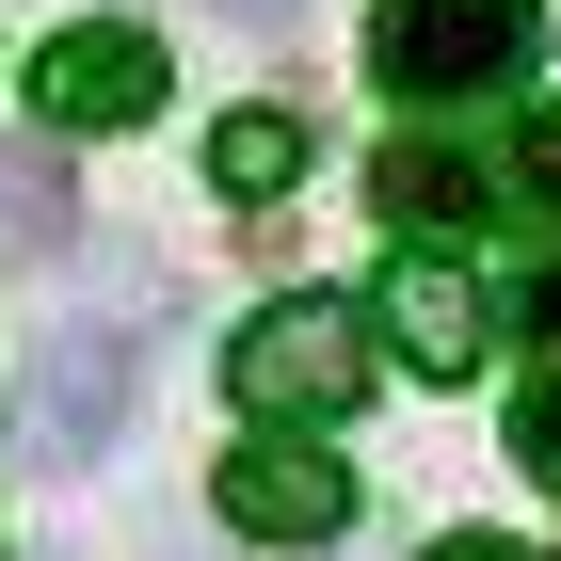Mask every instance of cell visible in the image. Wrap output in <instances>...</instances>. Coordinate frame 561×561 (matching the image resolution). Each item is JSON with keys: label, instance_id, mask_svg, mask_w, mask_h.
<instances>
[{"label": "cell", "instance_id": "6da1fadb", "mask_svg": "<svg viewBox=\"0 0 561 561\" xmlns=\"http://www.w3.org/2000/svg\"><path fill=\"white\" fill-rule=\"evenodd\" d=\"M546 65V0H386L369 16V81L401 113H466V96H514Z\"/></svg>", "mask_w": 561, "mask_h": 561}, {"label": "cell", "instance_id": "7a4b0ae2", "mask_svg": "<svg viewBox=\"0 0 561 561\" xmlns=\"http://www.w3.org/2000/svg\"><path fill=\"white\" fill-rule=\"evenodd\" d=\"M225 401H257L273 433H305V417H337V401H369V321H353L337 289L257 305V321L225 337Z\"/></svg>", "mask_w": 561, "mask_h": 561}, {"label": "cell", "instance_id": "3957f363", "mask_svg": "<svg viewBox=\"0 0 561 561\" xmlns=\"http://www.w3.org/2000/svg\"><path fill=\"white\" fill-rule=\"evenodd\" d=\"M33 113L48 129H145V113H161V33H129V16L48 33L33 48Z\"/></svg>", "mask_w": 561, "mask_h": 561}, {"label": "cell", "instance_id": "277c9868", "mask_svg": "<svg viewBox=\"0 0 561 561\" xmlns=\"http://www.w3.org/2000/svg\"><path fill=\"white\" fill-rule=\"evenodd\" d=\"M225 529L337 546V529H353V466H337V449H305V433H257V449H225Z\"/></svg>", "mask_w": 561, "mask_h": 561}, {"label": "cell", "instance_id": "5b68a950", "mask_svg": "<svg viewBox=\"0 0 561 561\" xmlns=\"http://www.w3.org/2000/svg\"><path fill=\"white\" fill-rule=\"evenodd\" d=\"M33 433H48V466H96V449L129 433V321H65V337H48Z\"/></svg>", "mask_w": 561, "mask_h": 561}, {"label": "cell", "instance_id": "8992f818", "mask_svg": "<svg viewBox=\"0 0 561 561\" xmlns=\"http://www.w3.org/2000/svg\"><path fill=\"white\" fill-rule=\"evenodd\" d=\"M386 337H401V369L466 386L481 353H497V305H481V273H466V257H401V273H386Z\"/></svg>", "mask_w": 561, "mask_h": 561}, {"label": "cell", "instance_id": "52a82bcc", "mask_svg": "<svg viewBox=\"0 0 561 561\" xmlns=\"http://www.w3.org/2000/svg\"><path fill=\"white\" fill-rule=\"evenodd\" d=\"M369 193H386V225L401 241H449V225H481V209H514V193H497V145H386V161H369Z\"/></svg>", "mask_w": 561, "mask_h": 561}, {"label": "cell", "instance_id": "ba28073f", "mask_svg": "<svg viewBox=\"0 0 561 561\" xmlns=\"http://www.w3.org/2000/svg\"><path fill=\"white\" fill-rule=\"evenodd\" d=\"M305 176V113H225L209 129V193H241V209H273Z\"/></svg>", "mask_w": 561, "mask_h": 561}, {"label": "cell", "instance_id": "9c48e42d", "mask_svg": "<svg viewBox=\"0 0 561 561\" xmlns=\"http://www.w3.org/2000/svg\"><path fill=\"white\" fill-rule=\"evenodd\" d=\"M0 241L16 257H65V145H16L0 161Z\"/></svg>", "mask_w": 561, "mask_h": 561}, {"label": "cell", "instance_id": "30bf717a", "mask_svg": "<svg viewBox=\"0 0 561 561\" xmlns=\"http://www.w3.org/2000/svg\"><path fill=\"white\" fill-rule=\"evenodd\" d=\"M497 193H514L529 225H561V113H514V145H497Z\"/></svg>", "mask_w": 561, "mask_h": 561}, {"label": "cell", "instance_id": "8fae6325", "mask_svg": "<svg viewBox=\"0 0 561 561\" xmlns=\"http://www.w3.org/2000/svg\"><path fill=\"white\" fill-rule=\"evenodd\" d=\"M514 466L561 497V369H529V386H514Z\"/></svg>", "mask_w": 561, "mask_h": 561}, {"label": "cell", "instance_id": "7c38bea8", "mask_svg": "<svg viewBox=\"0 0 561 561\" xmlns=\"http://www.w3.org/2000/svg\"><path fill=\"white\" fill-rule=\"evenodd\" d=\"M433 561H529V546H497V529H466V546H433Z\"/></svg>", "mask_w": 561, "mask_h": 561}, {"label": "cell", "instance_id": "4fadbf2b", "mask_svg": "<svg viewBox=\"0 0 561 561\" xmlns=\"http://www.w3.org/2000/svg\"><path fill=\"white\" fill-rule=\"evenodd\" d=\"M225 16H257V33H289V16H305V0H225Z\"/></svg>", "mask_w": 561, "mask_h": 561}, {"label": "cell", "instance_id": "5bb4252c", "mask_svg": "<svg viewBox=\"0 0 561 561\" xmlns=\"http://www.w3.org/2000/svg\"><path fill=\"white\" fill-rule=\"evenodd\" d=\"M529 321H546V353H561V273H546V289H529Z\"/></svg>", "mask_w": 561, "mask_h": 561}]
</instances>
